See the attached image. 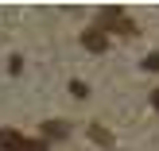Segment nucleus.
I'll return each mask as SVG.
<instances>
[{
  "label": "nucleus",
  "instance_id": "nucleus-2",
  "mask_svg": "<svg viewBox=\"0 0 159 151\" xmlns=\"http://www.w3.org/2000/svg\"><path fill=\"white\" fill-rule=\"evenodd\" d=\"M82 47H85V51H93V54H101V51L109 47V35H105L101 27H89V31L82 35Z\"/></svg>",
  "mask_w": 159,
  "mask_h": 151
},
{
  "label": "nucleus",
  "instance_id": "nucleus-7",
  "mask_svg": "<svg viewBox=\"0 0 159 151\" xmlns=\"http://www.w3.org/2000/svg\"><path fill=\"white\" fill-rule=\"evenodd\" d=\"M152 105H155V109H159V89H155V93H152Z\"/></svg>",
  "mask_w": 159,
  "mask_h": 151
},
{
  "label": "nucleus",
  "instance_id": "nucleus-1",
  "mask_svg": "<svg viewBox=\"0 0 159 151\" xmlns=\"http://www.w3.org/2000/svg\"><path fill=\"white\" fill-rule=\"evenodd\" d=\"M101 31H116V35H132V20L128 16L120 12V8H105V12H101Z\"/></svg>",
  "mask_w": 159,
  "mask_h": 151
},
{
  "label": "nucleus",
  "instance_id": "nucleus-4",
  "mask_svg": "<svg viewBox=\"0 0 159 151\" xmlns=\"http://www.w3.org/2000/svg\"><path fill=\"white\" fill-rule=\"evenodd\" d=\"M12 151H47V144H39V140H23V136H20Z\"/></svg>",
  "mask_w": 159,
  "mask_h": 151
},
{
  "label": "nucleus",
  "instance_id": "nucleus-3",
  "mask_svg": "<svg viewBox=\"0 0 159 151\" xmlns=\"http://www.w3.org/2000/svg\"><path fill=\"white\" fill-rule=\"evenodd\" d=\"M43 132H47L51 140H58V136H66V132H70V124H66V120H47Z\"/></svg>",
  "mask_w": 159,
  "mask_h": 151
},
{
  "label": "nucleus",
  "instance_id": "nucleus-5",
  "mask_svg": "<svg viewBox=\"0 0 159 151\" xmlns=\"http://www.w3.org/2000/svg\"><path fill=\"white\" fill-rule=\"evenodd\" d=\"M89 136H93V140H101V144H109V132H101L97 124H93V128H89Z\"/></svg>",
  "mask_w": 159,
  "mask_h": 151
},
{
  "label": "nucleus",
  "instance_id": "nucleus-6",
  "mask_svg": "<svg viewBox=\"0 0 159 151\" xmlns=\"http://www.w3.org/2000/svg\"><path fill=\"white\" fill-rule=\"evenodd\" d=\"M144 66H148V70H159V54H148V58H144Z\"/></svg>",
  "mask_w": 159,
  "mask_h": 151
}]
</instances>
